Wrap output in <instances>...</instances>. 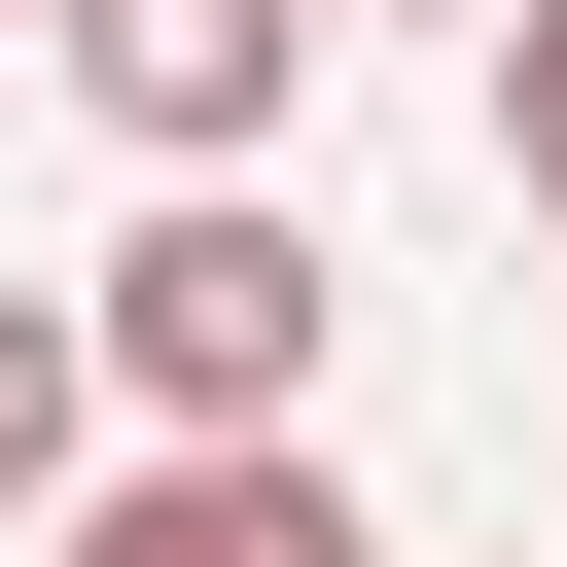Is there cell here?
<instances>
[{"mask_svg":"<svg viewBox=\"0 0 567 567\" xmlns=\"http://www.w3.org/2000/svg\"><path fill=\"white\" fill-rule=\"evenodd\" d=\"M496 177H532V248H567V0H496Z\"/></svg>","mask_w":567,"mask_h":567,"instance_id":"5","label":"cell"},{"mask_svg":"<svg viewBox=\"0 0 567 567\" xmlns=\"http://www.w3.org/2000/svg\"><path fill=\"white\" fill-rule=\"evenodd\" d=\"M71 567H390V532H354L319 461H106V496H71Z\"/></svg>","mask_w":567,"mask_h":567,"instance_id":"3","label":"cell"},{"mask_svg":"<svg viewBox=\"0 0 567 567\" xmlns=\"http://www.w3.org/2000/svg\"><path fill=\"white\" fill-rule=\"evenodd\" d=\"M0 35H35V0H0Z\"/></svg>","mask_w":567,"mask_h":567,"instance_id":"6","label":"cell"},{"mask_svg":"<svg viewBox=\"0 0 567 567\" xmlns=\"http://www.w3.org/2000/svg\"><path fill=\"white\" fill-rule=\"evenodd\" d=\"M35 35H71V106H106L142 177H248V142H284V71H319L354 0H35Z\"/></svg>","mask_w":567,"mask_h":567,"instance_id":"2","label":"cell"},{"mask_svg":"<svg viewBox=\"0 0 567 567\" xmlns=\"http://www.w3.org/2000/svg\"><path fill=\"white\" fill-rule=\"evenodd\" d=\"M71 319H106V390H142V461H284V425H319V319H354V284H319V213H248V177H177V213H142V248L71 284Z\"/></svg>","mask_w":567,"mask_h":567,"instance_id":"1","label":"cell"},{"mask_svg":"<svg viewBox=\"0 0 567 567\" xmlns=\"http://www.w3.org/2000/svg\"><path fill=\"white\" fill-rule=\"evenodd\" d=\"M71 461H106V319H71V284H0V532H35Z\"/></svg>","mask_w":567,"mask_h":567,"instance_id":"4","label":"cell"}]
</instances>
